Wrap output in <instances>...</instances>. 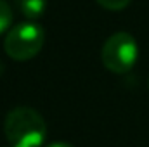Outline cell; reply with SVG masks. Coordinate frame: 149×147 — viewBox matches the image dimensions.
I'll return each instance as SVG.
<instances>
[{
  "label": "cell",
  "instance_id": "5b68a950",
  "mask_svg": "<svg viewBox=\"0 0 149 147\" xmlns=\"http://www.w3.org/2000/svg\"><path fill=\"white\" fill-rule=\"evenodd\" d=\"M12 23V9L5 0H0V33H3Z\"/></svg>",
  "mask_w": 149,
  "mask_h": 147
},
{
  "label": "cell",
  "instance_id": "52a82bcc",
  "mask_svg": "<svg viewBox=\"0 0 149 147\" xmlns=\"http://www.w3.org/2000/svg\"><path fill=\"white\" fill-rule=\"evenodd\" d=\"M47 147H73V146H70L66 142H54V144H49Z\"/></svg>",
  "mask_w": 149,
  "mask_h": 147
},
{
  "label": "cell",
  "instance_id": "ba28073f",
  "mask_svg": "<svg viewBox=\"0 0 149 147\" xmlns=\"http://www.w3.org/2000/svg\"><path fill=\"white\" fill-rule=\"evenodd\" d=\"M148 87H149V81H148Z\"/></svg>",
  "mask_w": 149,
  "mask_h": 147
},
{
  "label": "cell",
  "instance_id": "8992f818",
  "mask_svg": "<svg viewBox=\"0 0 149 147\" xmlns=\"http://www.w3.org/2000/svg\"><path fill=\"white\" fill-rule=\"evenodd\" d=\"M97 2L109 10H121L123 7H127L130 3V0H97Z\"/></svg>",
  "mask_w": 149,
  "mask_h": 147
},
{
  "label": "cell",
  "instance_id": "6da1fadb",
  "mask_svg": "<svg viewBox=\"0 0 149 147\" xmlns=\"http://www.w3.org/2000/svg\"><path fill=\"white\" fill-rule=\"evenodd\" d=\"M3 133L10 147H42L47 137V125L37 109L19 106L7 112Z\"/></svg>",
  "mask_w": 149,
  "mask_h": 147
},
{
  "label": "cell",
  "instance_id": "277c9868",
  "mask_svg": "<svg viewBox=\"0 0 149 147\" xmlns=\"http://www.w3.org/2000/svg\"><path fill=\"white\" fill-rule=\"evenodd\" d=\"M17 5L26 17L35 19L43 14V10L47 7V0H17Z\"/></svg>",
  "mask_w": 149,
  "mask_h": 147
},
{
  "label": "cell",
  "instance_id": "3957f363",
  "mask_svg": "<svg viewBox=\"0 0 149 147\" xmlns=\"http://www.w3.org/2000/svg\"><path fill=\"white\" fill-rule=\"evenodd\" d=\"M139 57L137 40L128 31H116L106 38L101 49L102 64L113 73H128Z\"/></svg>",
  "mask_w": 149,
  "mask_h": 147
},
{
  "label": "cell",
  "instance_id": "7a4b0ae2",
  "mask_svg": "<svg viewBox=\"0 0 149 147\" xmlns=\"http://www.w3.org/2000/svg\"><path fill=\"white\" fill-rule=\"evenodd\" d=\"M45 42V31L42 24L33 19L16 23L3 38V50L16 61H28L35 57Z\"/></svg>",
  "mask_w": 149,
  "mask_h": 147
}]
</instances>
